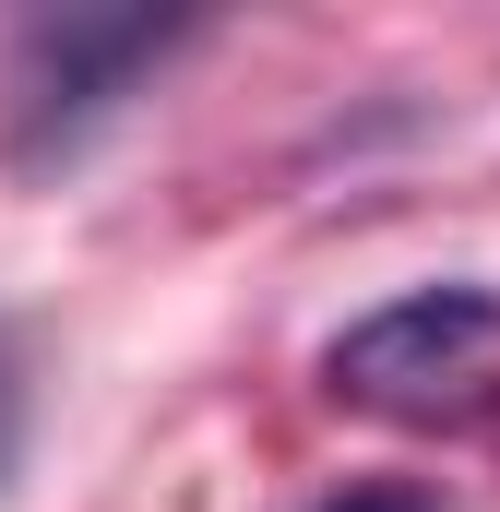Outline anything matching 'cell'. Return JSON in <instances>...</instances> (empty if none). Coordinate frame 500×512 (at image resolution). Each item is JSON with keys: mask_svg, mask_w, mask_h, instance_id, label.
Wrapping results in <instances>:
<instances>
[{"mask_svg": "<svg viewBox=\"0 0 500 512\" xmlns=\"http://www.w3.org/2000/svg\"><path fill=\"white\" fill-rule=\"evenodd\" d=\"M179 48H191V12H36L0 60V167L12 179L72 167Z\"/></svg>", "mask_w": 500, "mask_h": 512, "instance_id": "obj_1", "label": "cell"}, {"mask_svg": "<svg viewBox=\"0 0 500 512\" xmlns=\"http://www.w3.org/2000/svg\"><path fill=\"white\" fill-rule=\"evenodd\" d=\"M322 393L393 429H477L500 417V298L489 286H417L322 346Z\"/></svg>", "mask_w": 500, "mask_h": 512, "instance_id": "obj_2", "label": "cell"}, {"mask_svg": "<svg viewBox=\"0 0 500 512\" xmlns=\"http://www.w3.org/2000/svg\"><path fill=\"white\" fill-rule=\"evenodd\" d=\"M334 512H441V501H334Z\"/></svg>", "mask_w": 500, "mask_h": 512, "instance_id": "obj_3", "label": "cell"}, {"mask_svg": "<svg viewBox=\"0 0 500 512\" xmlns=\"http://www.w3.org/2000/svg\"><path fill=\"white\" fill-rule=\"evenodd\" d=\"M0 453H12V370H0Z\"/></svg>", "mask_w": 500, "mask_h": 512, "instance_id": "obj_4", "label": "cell"}]
</instances>
